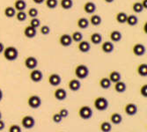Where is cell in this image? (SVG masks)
I'll use <instances>...</instances> for the list:
<instances>
[{"label":"cell","mask_w":147,"mask_h":132,"mask_svg":"<svg viewBox=\"0 0 147 132\" xmlns=\"http://www.w3.org/2000/svg\"><path fill=\"white\" fill-rule=\"evenodd\" d=\"M15 17L16 19L19 20V21H24L26 20V17H28V14L24 11H19L16 12V14H15Z\"/></svg>","instance_id":"obj_37"},{"label":"cell","mask_w":147,"mask_h":132,"mask_svg":"<svg viewBox=\"0 0 147 132\" xmlns=\"http://www.w3.org/2000/svg\"><path fill=\"white\" fill-rule=\"evenodd\" d=\"M31 26H33V28H39L40 26H41V20H40L38 18H32L31 20H30V25Z\"/></svg>","instance_id":"obj_38"},{"label":"cell","mask_w":147,"mask_h":132,"mask_svg":"<svg viewBox=\"0 0 147 132\" xmlns=\"http://www.w3.org/2000/svg\"><path fill=\"white\" fill-rule=\"evenodd\" d=\"M68 87L71 91H73V92H77L80 89L81 87V83L78 80V78H73V79H71L68 83Z\"/></svg>","instance_id":"obj_13"},{"label":"cell","mask_w":147,"mask_h":132,"mask_svg":"<svg viewBox=\"0 0 147 132\" xmlns=\"http://www.w3.org/2000/svg\"><path fill=\"white\" fill-rule=\"evenodd\" d=\"M15 8V10L17 11H24L26 7V3L25 0H15L14 2V6H13Z\"/></svg>","instance_id":"obj_26"},{"label":"cell","mask_w":147,"mask_h":132,"mask_svg":"<svg viewBox=\"0 0 147 132\" xmlns=\"http://www.w3.org/2000/svg\"><path fill=\"white\" fill-rule=\"evenodd\" d=\"M49 83L52 86H57L61 84V77L57 73H52L49 77Z\"/></svg>","instance_id":"obj_12"},{"label":"cell","mask_w":147,"mask_h":132,"mask_svg":"<svg viewBox=\"0 0 147 132\" xmlns=\"http://www.w3.org/2000/svg\"><path fill=\"white\" fill-rule=\"evenodd\" d=\"M137 72L141 77H146L147 76V64L146 63H141L138 66Z\"/></svg>","instance_id":"obj_27"},{"label":"cell","mask_w":147,"mask_h":132,"mask_svg":"<svg viewBox=\"0 0 147 132\" xmlns=\"http://www.w3.org/2000/svg\"><path fill=\"white\" fill-rule=\"evenodd\" d=\"M4 48H5V46H4V44L0 42V54L1 53H3V51H4Z\"/></svg>","instance_id":"obj_48"},{"label":"cell","mask_w":147,"mask_h":132,"mask_svg":"<svg viewBox=\"0 0 147 132\" xmlns=\"http://www.w3.org/2000/svg\"><path fill=\"white\" fill-rule=\"evenodd\" d=\"M115 92H120V94L121 92H124L126 91V84L121 80L115 83Z\"/></svg>","instance_id":"obj_30"},{"label":"cell","mask_w":147,"mask_h":132,"mask_svg":"<svg viewBox=\"0 0 147 132\" xmlns=\"http://www.w3.org/2000/svg\"><path fill=\"white\" fill-rule=\"evenodd\" d=\"M60 5L64 10H70L73 6V1L72 0H61Z\"/></svg>","instance_id":"obj_31"},{"label":"cell","mask_w":147,"mask_h":132,"mask_svg":"<svg viewBox=\"0 0 147 132\" xmlns=\"http://www.w3.org/2000/svg\"><path fill=\"white\" fill-rule=\"evenodd\" d=\"M140 94H141V95L143 97H144V98L147 97V85L146 84H144V85H143L141 86V88H140Z\"/></svg>","instance_id":"obj_43"},{"label":"cell","mask_w":147,"mask_h":132,"mask_svg":"<svg viewBox=\"0 0 147 132\" xmlns=\"http://www.w3.org/2000/svg\"><path fill=\"white\" fill-rule=\"evenodd\" d=\"M83 8H84V11L86 13H88V14H92V13H94V11H96V5H95V4L93 3V2H91V1L86 2L84 5Z\"/></svg>","instance_id":"obj_17"},{"label":"cell","mask_w":147,"mask_h":132,"mask_svg":"<svg viewBox=\"0 0 147 132\" xmlns=\"http://www.w3.org/2000/svg\"><path fill=\"white\" fill-rule=\"evenodd\" d=\"M114 48H115V46H114L112 42L107 41V42H104L101 44V50L104 53H106V54H109V53H112Z\"/></svg>","instance_id":"obj_16"},{"label":"cell","mask_w":147,"mask_h":132,"mask_svg":"<svg viewBox=\"0 0 147 132\" xmlns=\"http://www.w3.org/2000/svg\"><path fill=\"white\" fill-rule=\"evenodd\" d=\"M89 20L86 18H79L77 21V25L80 29H86L89 26Z\"/></svg>","instance_id":"obj_23"},{"label":"cell","mask_w":147,"mask_h":132,"mask_svg":"<svg viewBox=\"0 0 147 132\" xmlns=\"http://www.w3.org/2000/svg\"><path fill=\"white\" fill-rule=\"evenodd\" d=\"M109 78L111 81V83H116L118 81L121 80V74L120 72L116 71H113L109 73Z\"/></svg>","instance_id":"obj_22"},{"label":"cell","mask_w":147,"mask_h":132,"mask_svg":"<svg viewBox=\"0 0 147 132\" xmlns=\"http://www.w3.org/2000/svg\"><path fill=\"white\" fill-rule=\"evenodd\" d=\"M52 120H53V122L56 123H59L62 122L63 118L61 117V115L58 113H56V114H54L52 115Z\"/></svg>","instance_id":"obj_41"},{"label":"cell","mask_w":147,"mask_h":132,"mask_svg":"<svg viewBox=\"0 0 147 132\" xmlns=\"http://www.w3.org/2000/svg\"><path fill=\"white\" fill-rule=\"evenodd\" d=\"M102 22V20H101V17L98 14H92L91 17H90V20H89V23H91L92 26H97L99 25H100Z\"/></svg>","instance_id":"obj_24"},{"label":"cell","mask_w":147,"mask_h":132,"mask_svg":"<svg viewBox=\"0 0 147 132\" xmlns=\"http://www.w3.org/2000/svg\"><path fill=\"white\" fill-rule=\"evenodd\" d=\"M28 104L32 108H38L42 105V100L38 95H31L28 100Z\"/></svg>","instance_id":"obj_5"},{"label":"cell","mask_w":147,"mask_h":132,"mask_svg":"<svg viewBox=\"0 0 147 132\" xmlns=\"http://www.w3.org/2000/svg\"><path fill=\"white\" fill-rule=\"evenodd\" d=\"M3 55H4V57L7 61H14L19 57V51L15 47L9 46V47L4 48Z\"/></svg>","instance_id":"obj_1"},{"label":"cell","mask_w":147,"mask_h":132,"mask_svg":"<svg viewBox=\"0 0 147 132\" xmlns=\"http://www.w3.org/2000/svg\"><path fill=\"white\" fill-rule=\"evenodd\" d=\"M110 122L115 125L120 124L123 122V117L119 113H113L110 116Z\"/></svg>","instance_id":"obj_21"},{"label":"cell","mask_w":147,"mask_h":132,"mask_svg":"<svg viewBox=\"0 0 147 132\" xmlns=\"http://www.w3.org/2000/svg\"><path fill=\"white\" fill-rule=\"evenodd\" d=\"M40 33H41L42 34H43V35H48L50 33V28L48 25L42 26L41 28H40Z\"/></svg>","instance_id":"obj_39"},{"label":"cell","mask_w":147,"mask_h":132,"mask_svg":"<svg viewBox=\"0 0 147 132\" xmlns=\"http://www.w3.org/2000/svg\"><path fill=\"white\" fill-rule=\"evenodd\" d=\"M94 108L98 111H105L109 108V101L105 97H97L94 100Z\"/></svg>","instance_id":"obj_3"},{"label":"cell","mask_w":147,"mask_h":132,"mask_svg":"<svg viewBox=\"0 0 147 132\" xmlns=\"http://www.w3.org/2000/svg\"><path fill=\"white\" fill-rule=\"evenodd\" d=\"M59 43L63 46V47H69L71 45L72 43V39L71 36L68 34H62L59 38Z\"/></svg>","instance_id":"obj_10"},{"label":"cell","mask_w":147,"mask_h":132,"mask_svg":"<svg viewBox=\"0 0 147 132\" xmlns=\"http://www.w3.org/2000/svg\"><path fill=\"white\" fill-rule=\"evenodd\" d=\"M60 115H61V117L62 118H65V117H67L68 116V114H69V111L66 109V108H61L60 110H59V113H58Z\"/></svg>","instance_id":"obj_44"},{"label":"cell","mask_w":147,"mask_h":132,"mask_svg":"<svg viewBox=\"0 0 147 132\" xmlns=\"http://www.w3.org/2000/svg\"><path fill=\"white\" fill-rule=\"evenodd\" d=\"M99 84H100V86L103 89H109L111 86V81L109 80V77H106L100 79Z\"/></svg>","instance_id":"obj_29"},{"label":"cell","mask_w":147,"mask_h":132,"mask_svg":"<svg viewBox=\"0 0 147 132\" xmlns=\"http://www.w3.org/2000/svg\"><path fill=\"white\" fill-rule=\"evenodd\" d=\"M127 14L124 12V11H119L116 13L115 15V20L118 23L120 24H123V23H126V20H127Z\"/></svg>","instance_id":"obj_28"},{"label":"cell","mask_w":147,"mask_h":132,"mask_svg":"<svg viewBox=\"0 0 147 132\" xmlns=\"http://www.w3.org/2000/svg\"><path fill=\"white\" fill-rule=\"evenodd\" d=\"M124 112L126 113V114H128L129 116L135 115L138 113L137 105L134 103H128L124 107Z\"/></svg>","instance_id":"obj_11"},{"label":"cell","mask_w":147,"mask_h":132,"mask_svg":"<svg viewBox=\"0 0 147 132\" xmlns=\"http://www.w3.org/2000/svg\"><path fill=\"white\" fill-rule=\"evenodd\" d=\"M100 129L102 132H109L112 129V125L109 122H102L100 125Z\"/></svg>","instance_id":"obj_33"},{"label":"cell","mask_w":147,"mask_h":132,"mask_svg":"<svg viewBox=\"0 0 147 132\" xmlns=\"http://www.w3.org/2000/svg\"><path fill=\"white\" fill-rule=\"evenodd\" d=\"M38 10L36 9V8H34V7H32V8H30L29 10H28V16L29 17H31V19L32 18H36L37 16H38Z\"/></svg>","instance_id":"obj_40"},{"label":"cell","mask_w":147,"mask_h":132,"mask_svg":"<svg viewBox=\"0 0 147 132\" xmlns=\"http://www.w3.org/2000/svg\"><path fill=\"white\" fill-rule=\"evenodd\" d=\"M4 14L6 18H12L16 14V10L12 6H7L4 10Z\"/></svg>","instance_id":"obj_25"},{"label":"cell","mask_w":147,"mask_h":132,"mask_svg":"<svg viewBox=\"0 0 147 132\" xmlns=\"http://www.w3.org/2000/svg\"><path fill=\"white\" fill-rule=\"evenodd\" d=\"M109 38H110V40H111L112 42H120V41L122 40L123 35H122V34H121V32H120V31H118V30H114V31H112V32L110 33Z\"/></svg>","instance_id":"obj_19"},{"label":"cell","mask_w":147,"mask_h":132,"mask_svg":"<svg viewBox=\"0 0 147 132\" xmlns=\"http://www.w3.org/2000/svg\"><path fill=\"white\" fill-rule=\"evenodd\" d=\"M132 10L134 12L136 13H140L143 11L144 8L141 5V2H135V3H133L132 5Z\"/></svg>","instance_id":"obj_36"},{"label":"cell","mask_w":147,"mask_h":132,"mask_svg":"<svg viewBox=\"0 0 147 132\" xmlns=\"http://www.w3.org/2000/svg\"><path fill=\"white\" fill-rule=\"evenodd\" d=\"M138 19L136 15H129L127 16V20H126V23L130 26H134L138 24Z\"/></svg>","instance_id":"obj_32"},{"label":"cell","mask_w":147,"mask_h":132,"mask_svg":"<svg viewBox=\"0 0 147 132\" xmlns=\"http://www.w3.org/2000/svg\"><path fill=\"white\" fill-rule=\"evenodd\" d=\"M30 77V79L34 82V83H38V82H41L42 79L43 77V74L42 72L40 71V70H37V69H34L31 71V73L29 75Z\"/></svg>","instance_id":"obj_7"},{"label":"cell","mask_w":147,"mask_h":132,"mask_svg":"<svg viewBox=\"0 0 147 132\" xmlns=\"http://www.w3.org/2000/svg\"><path fill=\"white\" fill-rule=\"evenodd\" d=\"M36 34H37L36 28H33V26H26L25 29H24V35H25L26 38L33 39L34 37H35Z\"/></svg>","instance_id":"obj_14"},{"label":"cell","mask_w":147,"mask_h":132,"mask_svg":"<svg viewBox=\"0 0 147 132\" xmlns=\"http://www.w3.org/2000/svg\"><path fill=\"white\" fill-rule=\"evenodd\" d=\"M54 97L57 100H63L67 97V92L63 88H57L54 92Z\"/></svg>","instance_id":"obj_15"},{"label":"cell","mask_w":147,"mask_h":132,"mask_svg":"<svg viewBox=\"0 0 147 132\" xmlns=\"http://www.w3.org/2000/svg\"><path fill=\"white\" fill-rule=\"evenodd\" d=\"M78 115L84 120H88L92 115V110L88 106H83L78 110Z\"/></svg>","instance_id":"obj_4"},{"label":"cell","mask_w":147,"mask_h":132,"mask_svg":"<svg viewBox=\"0 0 147 132\" xmlns=\"http://www.w3.org/2000/svg\"><path fill=\"white\" fill-rule=\"evenodd\" d=\"M44 1H45V0H33V2L35 3V4H37V5H41V4H42Z\"/></svg>","instance_id":"obj_46"},{"label":"cell","mask_w":147,"mask_h":132,"mask_svg":"<svg viewBox=\"0 0 147 132\" xmlns=\"http://www.w3.org/2000/svg\"><path fill=\"white\" fill-rule=\"evenodd\" d=\"M71 36L72 39V42H79L80 41H82L83 40V34L78 31L73 32Z\"/></svg>","instance_id":"obj_34"},{"label":"cell","mask_w":147,"mask_h":132,"mask_svg":"<svg viewBox=\"0 0 147 132\" xmlns=\"http://www.w3.org/2000/svg\"><path fill=\"white\" fill-rule=\"evenodd\" d=\"M78 48L80 52H82V53H86L88 52L90 49H91V45L88 42L86 41H80L78 42Z\"/></svg>","instance_id":"obj_18"},{"label":"cell","mask_w":147,"mask_h":132,"mask_svg":"<svg viewBox=\"0 0 147 132\" xmlns=\"http://www.w3.org/2000/svg\"><path fill=\"white\" fill-rule=\"evenodd\" d=\"M34 119L31 115H26L22 118L21 120V124L25 129H32L34 126Z\"/></svg>","instance_id":"obj_6"},{"label":"cell","mask_w":147,"mask_h":132,"mask_svg":"<svg viewBox=\"0 0 147 132\" xmlns=\"http://www.w3.org/2000/svg\"><path fill=\"white\" fill-rule=\"evenodd\" d=\"M45 5L49 9H55L58 5V0H45Z\"/></svg>","instance_id":"obj_35"},{"label":"cell","mask_w":147,"mask_h":132,"mask_svg":"<svg viewBox=\"0 0 147 132\" xmlns=\"http://www.w3.org/2000/svg\"><path fill=\"white\" fill-rule=\"evenodd\" d=\"M90 40H91V42L92 44H95L98 45L102 41V35L100 33H93L91 34L90 36Z\"/></svg>","instance_id":"obj_20"},{"label":"cell","mask_w":147,"mask_h":132,"mask_svg":"<svg viewBox=\"0 0 147 132\" xmlns=\"http://www.w3.org/2000/svg\"><path fill=\"white\" fill-rule=\"evenodd\" d=\"M2 118V114H1V112H0V119Z\"/></svg>","instance_id":"obj_52"},{"label":"cell","mask_w":147,"mask_h":132,"mask_svg":"<svg viewBox=\"0 0 147 132\" xmlns=\"http://www.w3.org/2000/svg\"><path fill=\"white\" fill-rule=\"evenodd\" d=\"M25 66L29 70H34L37 67L38 61L34 57H28L25 59Z\"/></svg>","instance_id":"obj_9"},{"label":"cell","mask_w":147,"mask_h":132,"mask_svg":"<svg viewBox=\"0 0 147 132\" xmlns=\"http://www.w3.org/2000/svg\"><path fill=\"white\" fill-rule=\"evenodd\" d=\"M9 132H21V128L19 125L12 124L9 128Z\"/></svg>","instance_id":"obj_42"},{"label":"cell","mask_w":147,"mask_h":132,"mask_svg":"<svg viewBox=\"0 0 147 132\" xmlns=\"http://www.w3.org/2000/svg\"><path fill=\"white\" fill-rule=\"evenodd\" d=\"M146 26H147V23L145 22V23H144V32L145 34L147 33V30H146Z\"/></svg>","instance_id":"obj_49"},{"label":"cell","mask_w":147,"mask_h":132,"mask_svg":"<svg viewBox=\"0 0 147 132\" xmlns=\"http://www.w3.org/2000/svg\"><path fill=\"white\" fill-rule=\"evenodd\" d=\"M2 99H3V92L1 89H0V101L2 100Z\"/></svg>","instance_id":"obj_50"},{"label":"cell","mask_w":147,"mask_h":132,"mask_svg":"<svg viewBox=\"0 0 147 132\" xmlns=\"http://www.w3.org/2000/svg\"><path fill=\"white\" fill-rule=\"evenodd\" d=\"M141 5H142L144 9H146L147 8V0H142Z\"/></svg>","instance_id":"obj_45"},{"label":"cell","mask_w":147,"mask_h":132,"mask_svg":"<svg viewBox=\"0 0 147 132\" xmlns=\"http://www.w3.org/2000/svg\"><path fill=\"white\" fill-rule=\"evenodd\" d=\"M5 128V123L2 121V119H0V130H2Z\"/></svg>","instance_id":"obj_47"},{"label":"cell","mask_w":147,"mask_h":132,"mask_svg":"<svg viewBox=\"0 0 147 132\" xmlns=\"http://www.w3.org/2000/svg\"><path fill=\"white\" fill-rule=\"evenodd\" d=\"M145 47L142 43H136L132 47V52L133 54L137 57H142L145 54Z\"/></svg>","instance_id":"obj_8"},{"label":"cell","mask_w":147,"mask_h":132,"mask_svg":"<svg viewBox=\"0 0 147 132\" xmlns=\"http://www.w3.org/2000/svg\"><path fill=\"white\" fill-rule=\"evenodd\" d=\"M74 73L78 79H84L89 75V69L85 64H79L75 68Z\"/></svg>","instance_id":"obj_2"},{"label":"cell","mask_w":147,"mask_h":132,"mask_svg":"<svg viewBox=\"0 0 147 132\" xmlns=\"http://www.w3.org/2000/svg\"><path fill=\"white\" fill-rule=\"evenodd\" d=\"M104 1H105L106 3H108V4H111V3L114 2V0H104Z\"/></svg>","instance_id":"obj_51"}]
</instances>
